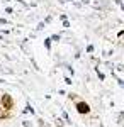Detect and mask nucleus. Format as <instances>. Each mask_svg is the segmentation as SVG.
Segmentation results:
<instances>
[{
  "label": "nucleus",
  "mask_w": 124,
  "mask_h": 127,
  "mask_svg": "<svg viewBox=\"0 0 124 127\" xmlns=\"http://www.w3.org/2000/svg\"><path fill=\"white\" fill-rule=\"evenodd\" d=\"M0 107L3 108V110H12L14 108V98H12V95L3 93L0 97Z\"/></svg>",
  "instance_id": "1"
},
{
  "label": "nucleus",
  "mask_w": 124,
  "mask_h": 127,
  "mask_svg": "<svg viewBox=\"0 0 124 127\" xmlns=\"http://www.w3.org/2000/svg\"><path fill=\"white\" fill-rule=\"evenodd\" d=\"M76 112L78 114H82V115H87V114H90V105L87 103V102H76Z\"/></svg>",
  "instance_id": "2"
},
{
  "label": "nucleus",
  "mask_w": 124,
  "mask_h": 127,
  "mask_svg": "<svg viewBox=\"0 0 124 127\" xmlns=\"http://www.w3.org/2000/svg\"><path fill=\"white\" fill-rule=\"evenodd\" d=\"M9 117H10L9 110H3V108L0 107V120H2V119H9Z\"/></svg>",
  "instance_id": "3"
},
{
  "label": "nucleus",
  "mask_w": 124,
  "mask_h": 127,
  "mask_svg": "<svg viewBox=\"0 0 124 127\" xmlns=\"http://www.w3.org/2000/svg\"><path fill=\"white\" fill-rule=\"evenodd\" d=\"M44 46H46V49L51 48V39H44Z\"/></svg>",
  "instance_id": "4"
},
{
  "label": "nucleus",
  "mask_w": 124,
  "mask_h": 127,
  "mask_svg": "<svg viewBox=\"0 0 124 127\" xmlns=\"http://www.w3.org/2000/svg\"><path fill=\"white\" fill-rule=\"evenodd\" d=\"M68 98H70V100H76V93H70Z\"/></svg>",
  "instance_id": "5"
},
{
  "label": "nucleus",
  "mask_w": 124,
  "mask_h": 127,
  "mask_svg": "<svg viewBox=\"0 0 124 127\" xmlns=\"http://www.w3.org/2000/svg\"><path fill=\"white\" fill-rule=\"evenodd\" d=\"M51 41H60V34H55V36L51 37Z\"/></svg>",
  "instance_id": "6"
},
{
  "label": "nucleus",
  "mask_w": 124,
  "mask_h": 127,
  "mask_svg": "<svg viewBox=\"0 0 124 127\" xmlns=\"http://www.w3.org/2000/svg\"><path fill=\"white\" fill-rule=\"evenodd\" d=\"M56 127H63V122H61L60 119H58V120H56Z\"/></svg>",
  "instance_id": "7"
},
{
  "label": "nucleus",
  "mask_w": 124,
  "mask_h": 127,
  "mask_svg": "<svg viewBox=\"0 0 124 127\" xmlns=\"http://www.w3.org/2000/svg\"><path fill=\"white\" fill-rule=\"evenodd\" d=\"M87 51H88V53H94V46H92V44H90V46H88V48H87Z\"/></svg>",
  "instance_id": "8"
},
{
  "label": "nucleus",
  "mask_w": 124,
  "mask_h": 127,
  "mask_svg": "<svg viewBox=\"0 0 124 127\" xmlns=\"http://www.w3.org/2000/svg\"><path fill=\"white\" fill-rule=\"evenodd\" d=\"M63 26H65V27L68 29V27H70V22H68V20H63Z\"/></svg>",
  "instance_id": "9"
},
{
  "label": "nucleus",
  "mask_w": 124,
  "mask_h": 127,
  "mask_svg": "<svg viewBox=\"0 0 124 127\" xmlns=\"http://www.w3.org/2000/svg\"><path fill=\"white\" fill-rule=\"evenodd\" d=\"M65 83H66V85H71V80H70V78L66 76V78H65Z\"/></svg>",
  "instance_id": "10"
},
{
  "label": "nucleus",
  "mask_w": 124,
  "mask_h": 127,
  "mask_svg": "<svg viewBox=\"0 0 124 127\" xmlns=\"http://www.w3.org/2000/svg\"><path fill=\"white\" fill-rule=\"evenodd\" d=\"M119 120H124V112L121 114V115H119Z\"/></svg>",
  "instance_id": "11"
},
{
  "label": "nucleus",
  "mask_w": 124,
  "mask_h": 127,
  "mask_svg": "<svg viewBox=\"0 0 124 127\" xmlns=\"http://www.w3.org/2000/svg\"><path fill=\"white\" fill-rule=\"evenodd\" d=\"M68 2H73V0H68Z\"/></svg>",
  "instance_id": "12"
},
{
  "label": "nucleus",
  "mask_w": 124,
  "mask_h": 127,
  "mask_svg": "<svg viewBox=\"0 0 124 127\" xmlns=\"http://www.w3.org/2000/svg\"><path fill=\"white\" fill-rule=\"evenodd\" d=\"M0 97H2V95H0Z\"/></svg>",
  "instance_id": "13"
}]
</instances>
